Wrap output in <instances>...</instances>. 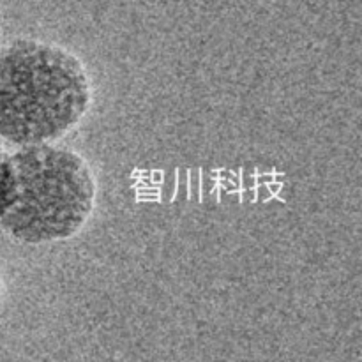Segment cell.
Listing matches in <instances>:
<instances>
[{
  "label": "cell",
  "instance_id": "1",
  "mask_svg": "<svg viewBox=\"0 0 362 362\" xmlns=\"http://www.w3.org/2000/svg\"><path fill=\"white\" fill-rule=\"evenodd\" d=\"M83 60L55 42L20 37L0 49V138L20 147L55 144L92 106Z\"/></svg>",
  "mask_w": 362,
  "mask_h": 362
},
{
  "label": "cell",
  "instance_id": "2",
  "mask_svg": "<svg viewBox=\"0 0 362 362\" xmlns=\"http://www.w3.org/2000/svg\"><path fill=\"white\" fill-rule=\"evenodd\" d=\"M98 182L80 152L46 144L7 154L0 172V225L25 244L73 239L90 219Z\"/></svg>",
  "mask_w": 362,
  "mask_h": 362
},
{
  "label": "cell",
  "instance_id": "3",
  "mask_svg": "<svg viewBox=\"0 0 362 362\" xmlns=\"http://www.w3.org/2000/svg\"><path fill=\"white\" fill-rule=\"evenodd\" d=\"M6 158H7V152H6V148H4V145L0 144V172H2V165H4V161H6Z\"/></svg>",
  "mask_w": 362,
  "mask_h": 362
},
{
  "label": "cell",
  "instance_id": "4",
  "mask_svg": "<svg viewBox=\"0 0 362 362\" xmlns=\"http://www.w3.org/2000/svg\"><path fill=\"white\" fill-rule=\"evenodd\" d=\"M0 292H2V278H0Z\"/></svg>",
  "mask_w": 362,
  "mask_h": 362
}]
</instances>
